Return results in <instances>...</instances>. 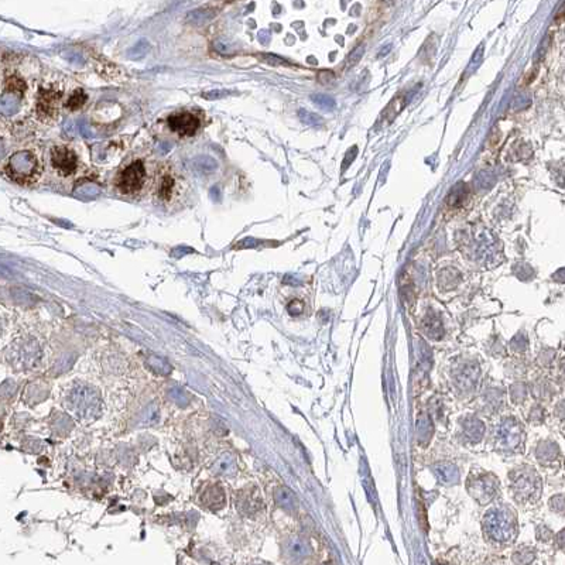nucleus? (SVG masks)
Wrapping results in <instances>:
<instances>
[{
    "mask_svg": "<svg viewBox=\"0 0 565 565\" xmlns=\"http://www.w3.org/2000/svg\"><path fill=\"white\" fill-rule=\"evenodd\" d=\"M485 532L498 543H507L516 536V517L507 507H495L483 517Z\"/></svg>",
    "mask_w": 565,
    "mask_h": 565,
    "instance_id": "obj_1",
    "label": "nucleus"
},
{
    "mask_svg": "<svg viewBox=\"0 0 565 565\" xmlns=\"http://www.w3.org/2000/svg\"><path fill=\"white\" fill-rule=\"evenodd\" d=\"M5 173L17 184H31L40 177L42 168L34 155L28 152H20L10 157Z\"/></svg>",
    "mask_w": 565,
    "mask_h": 565,
    "instance_id": "obj_2",
    "label": "nucleus"
},
{
    "mask_svg": "<svg viewBox=\"0 0 565 565\" xmlns=\"http://www.w3.org/2000/svg\"><path fill=\"white\" fill-rule=\"evenodd\" d=\"M512 487L517 501H537L541 491V479L533 469L523 468L512 473Z\"/></svg>",
    "mask_w": 565,
    "mask_h": 565,
    "instance_id": "obj_3",
    "label": "nucleus"
},
{
    "mask_svg": "<svg viewBox=\"0 0 565 565\" xmlns=\"http://www.w3.org/2000/svg\"><path fill=\"white\" fill-rule=\"evenodd\" d=\"M146 181V168L143 162L136 160L129 164L116 178V188L121 194L129 195L139 193Z\"/></svg>",
    "mask_w": 565,
    "mask_h": 565,
    "instance_id": "obj_4",
    "label": "nucleus"
},
{
    "mask_svg": "<svg viewBox=\"0 0 565 565\" xmlns=\"http://www.w3.org/2000/svg\"><path fill=\"white\" fill-rule=\"evenodd\" d=\"M62 98V89L57 87H49L43 88L39 92V98H37V116L39 119L44 122H51L57 118L58 115V107L60 102Z\"/></svg>",
    "mask_w": 565,
    "mask_h": 565,
    "instance_id": "obj_5",
    "label": "nucleus"
},
{
    "mask_svg": "<svg viewBox=\"0 0 565 565\" xmlns=\"http://www.w3.org/2000/svg\"><path fill=\"white\" fill-rule=\"evenodd\" d=\"M499 482L494 475L482 473V475H472L468 480V491L469 494L480 503H489L495 495L498 494Z\"/></svg>",
    "mask_w": 565,
    "mask_h": 565,
    "instance_id": "obj_6",
    "label": "nucleus"
},
{
    "mask_svg": "<svg viewBox=\"0 0 565 565\" xmlns=\"http://www.w3.org/2000/svg\"><path fill=\"white\" fill-rule=\"evenodd\" d=\"M496 441L501 449L506 452L516 451L523 441V426L520 421L514 417L505 419L496 431Z\"/></svg>",
    "mask_w": 565,
    "mask_h": 565,
    "instance_id": "obj_7",
    "label": "nucleus"
},
{
    "mask_svg": "<svg viewBox=\"0 0 565 565\" xmlns=\"http://www.w3.org/2000/svg\"><path fill=\"white\" fill-rule=\"evenodd\" d=\"M167 125L173 132L178 133L180 136L191 137L200 130L201 121L193 112H178L168 116Z\"/></svg>",
    "mask_w": 565,
    "mask_h": 565,
    "instance_id": "obj_8",
    "label": "nucleus"
},
{
    "mask_svg": "<svg viewBox=\"0 0 565 565\" xmlns=\"http://www.w3.org/2000/svg\"><path fill=\"white\" fill-rule=\"evenodd\" d=\"M51 164L58 174L68 177L75 173L78 167V159L71 148L65 146H57L51 150Z\"/></svg>",
    "mask_w": 565,
    "mask_h": 565,
    "instance_id": "obj_9",
    "label": "nucleus"
},
{
    "mask_svg": "<svg viewBox=\"0 0 565 565\" xmlns=\"http://www.w3.org/2000/svg\"><path fill=\"white\" fill-rule=\"evenodd\" d=\"M178 178L168 167H163L157 177L156 197L163 202H170L178 190Z\"/></svg>",
    "mask_w": 565,
    "mask_h": 565,
    "instance_id": "obj_10",
    "label": "nucleus"
},
{
    "mask_svg": "<svg viewBox=\"0 0 565 565\" xmlns=\"http://www.w3.org/2000/svg\"><path fill=\"white\" fill-rule=\"evenodd\" d=\"M238 507L242 513L252 514L261 507V501L254 491H242L238 496Z\"/></svg>",
    "mask_w": 565,
    "mask_h": 565,
    "instance_id": "obj_11",
    "label": "nucleus"
},
{
    "mask_svg": "<svg viewBox=\"0 0 565 565\" xmlns=\"http://www.w3.org/2000/svg\"><path fill=\"white\" fill-rule=\"evenodd\" d=\"M434 472L438 476V479L446 485L457 483L460 479V472L454 464H448V462L437 464L434 467Z\"/></svg>",
    "mask_w": 565,
    "mask_h": 565,
    "instance_id": "obj_12",
    "label": "nucleus"
},
{
    "mask_svg": "<svg viewBox=\"0 0 565 565\" xmlns=\"http://www.w3.org/2000/svg\"><path fill=\"white\" fill-rule=\"evenodd\" d=\"M462 428H464L465 437L472 442L480 441L485 433V424L478 419H467L462 423Z\"/></svg>",
    "mask_w": 565,
    "mask_h": 565,
    "instance_id": "obj_13",
    "label": "nucleus"
},
{
    "mask_svg": "<svg viewBox=\"0 0 565 565\" xmlns=\"http://www.w3.org/2000/svg\"><path fill=\"white\" fill-rule=\"evenodd\" d=\"M236 468V462L232 454H223L212 465V471L218 475H231Z\"/></svg>",
    "mask_w": 565,
    "mask_h": 565,
    "instance_id": "obj_14",
    "label": "nucleus"
},
{
    "mask_svg": "<svg viewBox=\"0 0 565 565\" xmlns=\"http://www.w3.org/2000/svg\"><path fill=\"white\" fill-rule=\"evenodd\" d=\"M423 329L431 339H440L442 336V322L437 315L428 314L423 321Z\"/></svg>",
    "mask_w": 565,
    "mask_h": 565,
    "instance_id": "obj_15",
    "label": "nucleus"
},
{
    "mask_svg": "<svg viewBox=\"0 0 565 565\" xmlns=\"http://www.w3.org/2000/svg\"><path fill=\"white\" fill-rule=\"evenodd\" d=\"M202 501H204V503H205L208 507H212V509L215 507V509H218V507L223 506V502H225L223 491H222V489H220L218 485L211 486L209 491L204 495Z\"/></svg>",
    "mask_w": 565,
    "mask_h": 565,
    "instance_id": "obj_16",
    "label": "nucleus"
},
{
    "mask_svg": "<svg viewBox=\"0 0 565 565\" xmlns=\"http://www.w3.org/2000/svg\"><path fill=\"white\" fill-rule=\"evenodd\" d=\"M87 101H88V95L85 94V91L82 88H78V89H75L71 94V96L67 99L65 107L68 110H78L87 103Z\"/></svg>",
    "mask_w": 565,
    "mask_h": 565,
    "instance_id": "obj_17",
    "label": "nucleus"
},
{
    "mask_svg": "<svg viewBox=\"0 0 565 565\" xmlns=\"http://www.w3.org/2000/svg\"><path fill=\"white\" fill-rule=\"evenodd\" d=\"M558 455V446L553 442H543L539 445L537 449V458L541 462H550L554 461Z\"/></svg>",
    "mask_w": 565,
    "mask_h": 565,
    "instance_id": "obj_18",
    "label": "nucleus"
},
{
    "mask_svg": "<svg viewBox=\"0 0 565 565\" xmlns=\"http://www.w3.org/2000/svg\"><path fill=\"white\" fill-rule=\"evenodd\" d=\"M26 88H27L26 82L20 77H17V75H10V77L6 80V94H12L20 98L23 96Z\"/></svg>",
    "mask_w": 565,
    "mask_h": 565,
    "instance_id": "obj_19",
    "label": "nucleus"
},
{
    "mask_svg": "<svg viewBox=\"0 0 565 565\" xmlns=\"http://www.w3.org/2000/svg\"><path fill=\"white\" fill-rule=\"evenodd\" d=\"M467 195H468L467 185L461 182V184H458L457 186L452 188V191H451L449 195H448V204H449L451 207H458V205H461V204L465 201Z\"/></svg>",
    "mask_w": 565,
    "mask_h": 565,
    "instance_id": "obj_20",
    "label": "nucleus"
},
{
    "mask_svg": "<svg viewBox=\"0 0 565 565\" xmlns=\"http://www.w3.org/2000/svg\"><path fill=\"white\" fill-rule=\"evenodd\" d=\"M275 496H276V502L281 507H284L286 510H291L294 507V495L288 491L287 487H284V486L279 487L276 491V494H275Z\"/></svg>",
    "mask_w": 565,
    "mask_h": 565,
    "instance_id": "obj_21",
    "label": "nucleus"
},
{
    "mask_svg": "<svg viewBox=\"0 0 565 565\" xmlns=\"http://www.w3.org/2000/svg\"><path fill=\"white\" fill-rule=\"evenodd\" d=\"M194 167L197 168V171L200 174H209V173L215 171L216 162L209 156H201L194 162Z\"/></svg>",
    "mask_w": 565,
    "mask_h": 565,
    "instance_id": "obj_22",
    "label": "nucleus"
},
{
    "mask_svg": "<svg viewBox=\"0 0 565 565\" xmlns=\"http://www.w3.org/2000/svg\"><path fill=\"white\" fill-rule=\"evenodd\" d=\"M433 434V426L431 421L427 417H423L419 423H417V435L419 438L424 442L427 441Z\"/></svg>",
    "mask_w": 565,
    "mask_h": 565,
    "instance_id": "obj_23",
    "label": "nucleus"
},
{
    "mask_svg": "<svg viewBox=\"0 0 565 565\" xmlns=\"http://www.w3.org/2000/svg\"><path fill=\"white\" fill-rule=\"evenodd\" d=\"M298 116H299V119L303 121L306 125L317 126V125H322V123H324V119H322L320 115H317V113H313V112H308V110H304V109H301V110L298 112Z\"/></svg>",
    "mask_w": 565,
    "mask_h": 565,
    "instance_id": "obj_24",
    "label": "nucleus"
},
{
    "mask_svg": "<svg viewBox=\"0 0 565 565\" xmlns=\"http://www.w3.org/2000/svg\"><path fill=\"white\" fill-rule=\"evenodd\" d=\"M313 102H315L318 106L321 107H327V109H332L335 106V101L327 95L318 94V95H313Z\"/></svg>",
    "mask_w": 565,
    "mask_h": 565,
    "instance_id": "obj_25",
    "label": "nucleus"
},
{
    "mask_svg": "<svg viewBox=\"0 0 565 565\" xmlns=\"http://www.w3.org/2000/svg\"><path fill=\"white\" fill-rule=\"evenodd\" d=\"M148 365H152L153 366V370H156V372H162L163 374H166L168 370H170V367H167V363H166V360H160L159 358H150L148 359Z\"/></svg>",
    "mask_w": 565,
    "mask_h": 565,
    "instance_id": "obj_26",
    "label": "nucleus"
},
{
    "mask_svg": "<svg viewBox=\"0 0 565 565\" xmlns=\"http://www.w3.org/2000/svg\"><path fill=\"white\" fill-rule=\"evenodd\" d=\"M303 311H304V304L298 299H294L288 304V313L291 315H299V314H303Z\"/></svg>",
    "mask_w": 565,
    "mask_h": 565,
    "instance_id": "obj_27",
    "label": "nucleus"
},
{
    "mask_svg": "<svg viewBox=\"0 0 565 565\" xmlns=\"http://www.w3.org/2000/svg\"><path fill=\"white\" fill-rule=\"evenodd\" d=\"M318 80L320 82H322L324 85H332L335 82V75L331 71H321L318 75Z\"/></svg>",
    "mask_w": 565,
    "mask_h": 565,
    "instance_id": "obj_28",
    "label": "nucleus"
},
{
    "mask_svg": "<svg viewBox=\"0 0 565 565\" xmlns=\"http://www.w3.org/2000/svg\"><path fill=\"white\" fill-rule=\"evenodd\" d=\"M363 51H365V49H363V47H358V49H355V50L351 53V55L348 57V67H352V65L358 64V62L360 61L362 55H363Z\"/></svg>",
    "mask_w": 565,
    "mask_h": 565,
    "instance_id": "obj_29",
    "label": "nucleus"
},
{
    "mask_svg": "<svg viewBox=\"0 0 565 565\" xmlns=\"http://www.w3.org/2000/svg\"><path fill=\"white\" fill-rule=\"evenodd\" d=\"M263 58H265L269 64H273V65H281V64L287 65V64H288L286 60H283V58H280V57H277V55H270V54H268V55H263Z\"/></svg>",
    "mask_w": 565,
    "mask_h": 565,
    "instance_id": "obj_30",
    "label": "nucleus"
},
{
    "mask_svg": "<svg viewBox=\"0 0 565 565\" xmlns=\"http://www.w3.org/2000/svg\"><path fill=\"white\" fill-rule=\"evenodd\" d=\"M550 505H551V507H553L554 510L562 512V507H564V505H562V496H555V498L550 502Z\"/></svg>",
    "mask_w": 565,
    "mask_h": 565,
    "instance_id": "obj_31",
    "label": "nucleus"
},
{
    "mask_svg": "<svg viewBox=\"0 0 565 565\" xmlns=\"http://www.w3.org/2000/svg\"><path fill=\"white\" fill-rule=\"evenodd\" d=\"M225 95H228V92H222V91H212V92L204 94V96H205L207 99H218V98H222V96H225Z\"/></svg>",
    "mask_w": 565,
    "mask_h": 565,
    "instance_id": "obj_32",
    "label": "nucleus"
}]
</instances>
